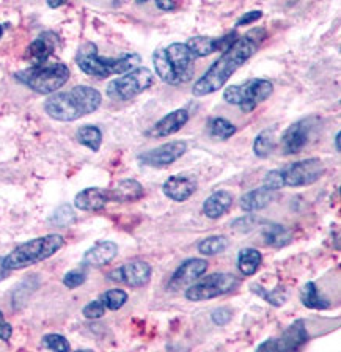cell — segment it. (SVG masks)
Listing matches in <instances>:
<instances>
[{
    "mask_svg": "<svg viewBox=\"0 0 341 352\" xmlns=\"http://www.w3.org/2000/svg\"><path fill=\"white\" fill-rule=\"evenodd\" d=\"M266 38L267 32L264 27H255L245 35L239 36L227 51H223L220 58L211 65V68L195 82L194 90H192L194 96H206L219 91L227 84L230 77L258 52Z\"/></svg>",
    "mask_w": 341,
    "mask_h": 352,
    "instance_id": "cell-1",
    "label": "cell"
},
{
    "mask_svg": "<svg viewBox=\"0 0 341 352\" xmlns=\"http://www.w3.org/2000/svg\"><path fill=\"white\" fill-rule=\"evenodd\" d=\"M102 102V96L96 88L77 85L68 91L55 93L44 102V110L52 120L76 121L85 115L96 112Z\"/></svg>",
    "mask_w": 341,
    "mask_h": 352,
    "instance_id": "cell-2",
    "label": "cell"
},
{
    "mask_svg": "<svg viewBox=\"0 0 341 352\" xmlns=\"http://www.w3.org/2000/svg\"><path fill=\"white\" fill-rule=\"evenodd\" d=\"M195 57L186 43H173L153 54L154 69L159 79L168 85L186 84L194 76Z\"/></svg>",
    "mask_w": 341,
    "mask_h": 352,
    "instance_id": "cell-3",
    "label": "cell"
},
{
    "mask_svg": "<svg viewBox=\"0 0 341 352\" xmlns=\"http://www.w3.org/2000/svg\"><path fill=\"white\" fill-rule=\"evenodd\" d=\"M139 54H124L117 58H106L98 54V47L95 43H84L76 54L77 66L84 71L85 74L106 79L109 76L124 74L134 69L140 63Z\"/></svg>",
    "mask_w": 341,
    "mask_h": 352,
    "instance_id": "cell-4",
    "label": "cell"
},
{
    "mask_svg": "<svg viewBox=\"0 0 341 352\" xmlns=\"http://www.w3.org/2000/svg\"><path fill=\"white\" fill-rule=\"evenodd\" d=\"M65 245L63 236L60 234H47L41 238H35L27 241L24 244L16 247V249L8 253L3 258V266L8 271H19L33 264H38L47 258L55 255Z\"/></svg>",
    "mask_w": 341,
    "mask_h": 352,
    "instance_id": "cell-5",
    "label": "cell"
},
{
    "mask_svg": "<svg viewBox=\"0 0 341 352\" xmlns=\"http://www.w3.org/2000/svg\"><path fill=\"white\" fill-rule=\"evenodd\" d=\"M71 71L62 62H44L32 65L30 68L16 73L14 77L21 84L40 95H52L68 82Z\"/></svg>",
    "mask_w": 341,
    "mask_h": 352,
    "instance_id": "cell-6",
    "label": "cell"
},
{
    "mask_svg": "<svg viewBox=\"0 0 341 352\" xmlns=\"http://www.w3.org/2000/svg\"><path fill=\"white\" fill-rule=\"evenodd\" d=\"M274 85L267 79H249L238 85L225 88L223 99L231 106H238L242 112H252L258 104L266 101L272 95Z\"/></svg>",
    "mask_w": 341,
    "mask_h": 352,
    "instance_id": "cell-7",
    "label": "cell"
},
{
    "mask_svg": "<svg viewBox=\"0 0 341 352\" xmlns=\"http://www.w3.org/2000/svg\"><path fill=\"white\" fill-rule=\"evenodd\" d=\"M241 280L234 274L230 272H216L208 275L205 278H198V282L192 283L186 289V299L190 302L211 300L216 297L233 293L239 288Z\"/></svg>",
    "mask_w": 341,
    "mask_h": 352,
    "instance_id": "cell-8",
    "label": "cell"
},
{
    "mask_svg": "<svg viewBox=\"0 0 341 352\" xmlns=\"http://www.w3.org/2000/svg\"><path fill=\"white\" fill-rule=\"evenodd\" d=\"M154 76L148 68H134L107 85V96L113 101H129L153 85Z\"/></svg>",
    "mask_w": 341,
    "mask_h": 352,
    "instance_id": "cell-9",
    "label": "cell"
},
{
    "mask_svg": "<svg viewBox=\"0 0 341 352\" xmlns=\"http://www.w3.org/2000/svg\"><path fill=\"white\" fill-rule=\"evenodd\" d=\"M283 184L288 187H304L318 183L324 175V164L321 159L310 157L297 161L280 170Z\"/></svg>",
    "mask_w": 341,
    "mask_h": 352,
    "instance_id": "cell-10",
    "label": "cell"
},
{
    "mask_svg": "<svg viewBox=\"0 0 341 352\" xmlns=\"http://www.w3.org/2000/svg\"><path fill=\"white\" fill-rule=\"evenodd\" d=\"M310 340L304 319H297L283 330L278 338H271L258 346V351H297Z\"/></svg>",
    "mask_w": 341,
    "mask_h": 352,
    "instance_id": "cell-11",
    "label": "cell"
},
{
    "mask_svg": "<svg viewBox=\"0 0 341 352\" xmlns=\"http://www.w3.org/2000/svg\"><path fill=\"white\" fill-rule=\"evenodd\" d=\"M107 277L112 282L126 285L129 288H142V286L150 283L151 266L143 260H132L113 269L112 272H109Z\"/></svg>",
    "mask_w": 341,
    "mask_h": 352,
    "instance_id": "cell-12",
    "label": "cell"
},
{
    "mask_svg": "<svg viewBox=\"0 0 341 352\" xmlns=\"http://www.w3.org/2000/svg\"><path fill=\"white\" fill-rule=\"evenodd\" d=\"M187 151V143L183 140H173L164 145L154 148V150L142 153L139 156V162L142 165L153 168H164L178 161Z\"/></svg>",
    "mask_w": 341,
    "mask_h": 352,
    "instance_id": "cell-13",
    "label": "cell"
},
{
    "mask_svg": "<svg viewBox=\"0 0 341 352\" xmlns=\"http://www.w3.org/2000/svg\"><path fill=\"white\" fill-rule=\"evenodd\" d=\"M315 118H304L296 121L285 131L282 137V151L286 156L300 153L310 142L313 132H315Z\"/></svg>",
    "mask_w": 341,
    "mask_h": 352,
    "instance_id": "cell-14",
    "label": "cell"
},
{
    "mask_svg": "<svg viewBox=\"0 0 341 352\" xmlns=\"http://www.w3.org/2000/svg\"><path fill=\"white\" fill-rule=\"evenodd\" d=\"M238 33L231 32L228 35H225L222 38H211V36H194L190 38L189 41L186 43V46L189 47V51L192 52L195 58L198 57H208L214 52L219 51H227V49L233 44L236 40H238Z\"/></svg>",
    "mask_w": 341,
    "mask_h": 352,
    "instance_id": "cell-15",
    "label": "cell"
},
{
    "mask_svg": "<svg viewBox=\"0 0 341 352\" xmlns=\"http://www.w3.org/2000/svg\"><path fill=\"white\" fill-rule=\"evenodd\" d=\"M208 271V261L201 260V258H189L173 272L172 278H170L168 288L173 291L184 288L187 285H192L201 277L203 274Z\"/></svg>",
    "mask_w": 341,
    "mask_h": 352,
    "instance_id": "cell-16",
    "label": "cell"
},
{
    "mask_svg": "<svg viewBox=\"0 0 341 352\" xmlns=\"http://www.w3.org/2000/svg\"><path fill=\"white\" fill-rule=\"evenodd\" d=\"M195 190H197L195 179L186 175L170 176L162 186L164 195L176 203L187 201L192 195L195 194Z\"/></svg>",
    "mask_w": 341,
    "mask_h": 352,
    "instance_id": "cell-17",
    "label": "cell"
},
{
    "mask_svg": "<svg viewBox=\"0 0 341 352\" xmlns=\"http://www.w3.org/2000/svg\"><path fill=\"white\" fill-rule=\"evenodd\" d=\"M189 121V112L186 109H178L165 115L162 120H159L156 124L153 126L148 135L154 137V139H161V137L173 135L176 132L181 131Z\"/></svg>",
    "mask_w": 341,
    "mask_h": 352,
    "instance_id": "cell-18",
    "label": "cell"
},
{
    "mask_svg": "<svg viewBox=\"0 0 341 352\" xmlns=\"http://www.w3.org/2000/svg\"><path fill=\"white\" fill-rule=\"evenodd\" d=\"M109 192L101 187H87L74 198V206L80 211L96 212L106 208L109 203Z\"/></svg>",
    "mask_w": 341,
    "mask_h": 352,
    "instance_id": "cell-19",
    "label": "cell"
},
{
    "mask_svg": "<svg viewBox=\"0 0 341 352\" xmlns=\"http://www.w3.org/2000/svg\"><path fill=\"white\" fill-rule=\"evenodd\" d=\"M55 46H57V35L52 32H46L38 36L35 41H32L30 46L27 47L25 57L32 65L44 63L54 54Z\"/></svg>",
    "mask_w": 341,
    "mask_h": 352,
    "instance_id": "cell-20",
    "label": "cell"
},
{
    "mask_svg": "<svg viewBox=\"0 0 341 352\" xmlns=\"http://www.w3.org/2000/svg\"><path fill=\"white\" fill-rule=\"evenodd\" d=\"M109 192V200L117 203H134L145 197V187L135 179H121Z\"/></svg>",
    "mask_w": 341,
    "mask_h": 352,
    "instance_id": "cell-21",
    "label": "cell"
},
{
    "mask_svg": "<svg viewBox=\"0 0 341 352\" xmlns=\"http://www.w3.org/2000/svg\"><path fill=\"white\" fill-rule=\"evenodd\" d=\"M118 245L112 241H101L90 247L84 255V264L90 267H102L117 256Z\"/></svg>",
    "mask_w": 341,
    "mask_h": 352,
    "instance_id": "cell-22",
    "label": "cell"
},
{
    "mask_svg": "<svg viewBox=\"0 0 341 352\" xmlns=\"http://www.w3.org/2000/svg\"><path fill=\"white\" fill-rule=\"evenodd\" d=\"M234 197L228 190H217L212 195H209L203 203V214L208 219L217 220L227 214L233 206Z\"/></svg>",
    "mask_w": 341,
    "mask_h": 352,
    "instance_id": "cell-23",
    "label": "cell"
},
{
    "mask_svg": "<svg viewBox=\"0 0 341 352\" xmlns=\"http://www.w3.org/2000/svg\"><path fill=\"white\" fill-rule=\"evenodd\" d=\"M274 200V190L267 189L266 186L258 187V189H253L247 192L245 195L241 197V208L242 211L245 212H256L261 211V209L267 208Z\"/></svg>",
    "mask_w": 341,
    "mask_h": 352,
    "instance_id": "cell-24",
    "label": "cell"
},
{
    "mask_svg": "<svg viewBox=\"0 0 341 352\" xmlns=\"http://www.w3.org/2000/svg\"><path fill=\"white\" fill-rule=\"evenodd\" d=\"M263 239L267 245L280 249V247L289 244L291 239H293V234H291V231L285 225L269 223L263 228Z\"/></svg>",
    "mask_w": 341,
    "mask_h": 352,
    "instance_id": "cell-25",
    "label": "cell"
},
{
    "mask_svg": "<svg viewBox=\"0 0 341 352\" xmlns=\"http://www.w3.org/2000/svg\"><path fill=\"white\" fill-rule=\"evenodd\" d=\"M263 263L261 253L256 249H252V247H245L238 253V267L239 272L245 277H252L258 272Z\"/></svg>",
    "mask_w": 341,
    "mask_h": 352,
    "instance_id": "cell-26",
    "label": "cell"
},
{
    "mask_svg": "<svg viewBox=\"0 0 341 352\" xmlns=\"http://www.w3.org/2000/svg\"><path fill=\"white\" fill-rule=\"evenodd\" d=\"M300 302L304 307L311 308V310H327V308H330V302L324 299L319 293L318 286L313 282L305 283L304 288L300 289Z\"/></svg>",
    "mask_w": 341,
    "mask_h": 352,
    "instance_id": "cell-27",
    "label": "cell"
},
{
    "mask_svg": "<svg viewBox=\"0 0 341 352\" xmlns=\"http://www.w3.org/2000/svg\"><path fill=\"white\" fill-rule=\"evenodd\" d=\"M76 137L80 145L90 148V150L95 153L99 151V148L102 145V132L98 126H93V124L82 126V128L77 129Z\"/></svg>",
    "mask_w": 341,
    "mask_h": 352,
    "instance_id": "cell-28",
    "label": "cell"
},
{
    "mask_svg": "<svg viewBox=\"0 0 341 352\" xmlns=\"http://www.w3.org/2000/svg\"><path fill=\"white\" fill-rule=\"evenodd\" d=\"M250 289L253 291V293L258 294L261 297V299H264L267 302V304H271L274 307H282L286 304V299H288V293H286L285 286H277L275 289H264L261 285L258 283H252L250 285Z\"/></svg>",
    "mask_w": 341,
    "mask_h": 352,
    "instance_id": "cell-29",
    "label": "cell"
},
{
    "mask_svg": "<svg viewBox=\"0 0 341 352\" xmlns=\"http://www.w3.org/2000/svg\"><path fill=\"white\" fill-rule=\"evenodd\" d=\"M275 150V134L274 131L271 129H266L263 131L261 134L256 135L255 142H253V151L258 157L261 159H266L271 156Z\"/></svg>",
    "mask_w": 341,
    "mask_h": 352,
    "instance_id": "cell-30",
    "label": "cell"
},
{
    "mask_svg": "<svg viewBox=\"0 0 341 352\" xmlns=\"http://www.w3.org/2000/svg\"><path fill=\"white\" fill-rule=\"evenodd\" d=\"M197 247H198V252H200L201 255L214 256V255H219V253L227 250L228 239L225 238V236H208V238L198 242Z\"/></svg>",
    "mask_w": 341,
    "mask_h": 352,
    "instance_id": "cell-31",
    "label": "cell"
},
{
    "mask_svg": "<svg viewBox=\"0 0 341 352\" xmlns=\"http://www.w3.org/2000/svg\"><path fill=\"white\" fill-rule=\"evenodd\" d=\"M209 132H211V135L216 137V139L227 140L236 134V126L227 118L219 117L214 118L211 123H209Z\"/></svg>",
    "mask_w": 341,
    "mask_h": 352,
    "instance_id": "cell-32",
    "label": "cell"
},
{
    "mask_svg": "<svg viewBox=\"0 0 341 352\" xmlns=\"http://www.w3.org/2000/svg\"><path fill=\"white\" fill-rule=\"evenodd\" d=\"M101 300H102L104 307L109 308V310L115 311V310H120V308L123 307L126 302H128V293H126L124 289H120V288L109 289L101 296Z\"/></svg>",
    "mask_w": 341,
    "mask_h": 352,
    "instance_id": "cell-33",
    "label": "cell"
},
{
    "mask_svg": "<svg viewBox=\"0 0 341 352\" xmlns=\"http://www.w3.org/2000/svg\"><path fill=\"white\" fill-rule=\"evenodd\" d=\"M41 346H43V348H46V349L58 351V352H66V351L71 349L68 340H66L63 335H58V333L44 335L43 340H41Z\"/></svg>",
    "mask_w": 341,
    "mask_h": 352,
    "instance_id": "cell-34",
    "label": "cell"
},
{
    "mask_svg": "<svg viewBox=\"0 0 341 352\" xmlns=\"http://www.w3.org/2000/svg\"><path fill=\"white\" fill-rule=\"evenodd\" d=\"M51 222L54 225H57V227H68V225L74 223L76 222L74 209L69 205H62L52 214Z\"/></svg>",
    "mask_w": 341,
    "mask_h": 352,
    "instance_id": "cell-35",
    "label": "cell"
},
{
    "mask_svg": "<svg viewBox=\"0 0 341 352\" xmlns=\"http://www.w3.org/2000/svg\"><path fill=\"white\" fill-rule=\"evenodd\" d=\"M85 280H87L85 272L80 271V269H74V271H69L65 274L63 285L68 289H74V288H79V286L84 285Z\"/></svg>",
    "mask_w": 341,
    "mask_h": 352,
    "instance_id": "cell-36",
    "label": "cell"
},
{
    "mask_svg": "<svg viewBox=\"0 0 341 352\" xmlns=\"http://www.w3.org/2000/svg\"><path fill=\"white\" fill-rule=\"evenodd\" d=\"M104 313H106V307H104L102 300H91L82 310V315L87 319H99L104 316Z\"/></svg>",
    "mask_w": 341,
    "mask_h": 352,
    "instance_id": "cell-37",
    "label": "cell"
},
{
    "mask_svg": "<svg viewBox=\"0 0 341 352\" xmlns=\"http://www.w3.org/2000/svg\"><path fill=\"white\" fill-rule=\"evenodd\" d=\"M211 318L216 326H227L231 318H233V311L228 307H220L211 313Z\"/></svg>",
    "mask_w": 341,
    "mask_h": 352,
    "instance_id": "cell-38",
    "label": "cell"
},
{
    "mask_svg": "<svg viewBox=\"0 0 341 352\" xmlns=\"http://www.w3.org/2000/svg\"><path fill=\"white\" fill-rule=\"evenodd\" d=\"M263 186H266L267 189H271V190H280L282 187H285L280 170H272V172H269L266 175V178H264Z\"/></svg>",
    "mask_w": 341,
    "mask_h": 352,
    "instance_id": "cell-39",
    "label": "cell"
},
{
    "mask_svg": "<svg viewBox=\"0 0 341 352\" xmlns=\"http://www.w3.org/2000/svg\"><path fill=\"white\" fill-rule=\"evenodd\" d=\"M261 18H263V11H260V10L249 11V13H245L244 16H241V18L238 19V22H236V27L250 25V24H253V22H256L258 19H261Z\"/></svg>",
    "mask_w": 341,
    "mask_h": 352,
    "instance_id": "cell-40",
    "label": "cell"
},
{
    "mask_svg": "<svg viewBox=\"0 0 341 352\" xmlns=\"http://www.w3.org/2000/svg\"><path fill=\"white\" fill-rule=\"evenodd\" d=\"M255 223H256V219L250 216V214H247L245 217H241L236 220V222L233 223V228L238 231H249L255 227Z\"/></svg>",
    "mask_w": 341,
    "mask_h": 352,
    "instance_id": "cell-41",
    "label": "cell"
},
{
    "mask_svg": "<svg viewBox=\"0 0 341 352\" xmlns=\"http://www.w3.org/2000/svg\"><path fill=\"white\" fill-rule=\"evenodd\" d=\"M11 335H13V327H11L10 322L5 321L3 313L0 310V340L8 341L11 338Z\"/></svg>",
    "mask_w": 341,
    "mask_h": 352,
    "instance_id": "cell-42",
    "label": "cell"
},
{
    "mask_svg": "<svg viewBox=\"0 0 341 352\" xmlns=\"http://www.w3.org/2000/svg\"><path fill=\"white\" fill-rule=\"evenodd\" d=\"M137 2L143 3V2H148V0H137ZM154 2H156L157 7L164 11H172L176 7L175 0H154Z\"/></svg>",
    "mask_w": 341,
    "mask_h": 352,
    "instance_id": "cell-43",
    "label": "cell"
},
{
    "mask_svg": "<svg viewBox=\"0 0 341 352\" xmlns=\"http://www.w3.org/2000/svg\"><path fill=\"white\" fill-rule=\"evenodd\" d=\"M8 272H10L8 269L3 266V258H0V282L8 277Z\"/></svg>",
    "mask_w": 341,
    "mask_h": 352,
    "instance_id": "cell-44",
    "label": "cell"
},
{
    "mask_svg": "<svg viewBox=\"0 0 341 352\" xmlns=\"http://www.w3.org/2000/svg\"><path fill=\"white\" fill-rule=\"evenodd\" d=\"M63 3H66V0H47V5L51 8H58V7H62Z\"/></svg>",
    "mask_w": 341,
    "mask_h": 352,
    "instance_id": "cell-45",
    "label": "cell"
},
{
    "mask_svg": "<svg viewBox=\"0 0 341 352\" xmlns=\"http://www.w3.org/2000/svg\"><path fill=\"white\" fill-rule=\"evenodd\" d=\"M335 148H337V151L340 153V132H337V135H335Z\"/></svg>",
    "mask_w": 341,
    "mask_h": 352,
    "instance_id": "cell-46",
    "label": "cell"
},
{
    "mask_svg": "<svg viewBox=\"0 0 341 352\" xmlns=\"http://www.w3.org/2000/svg\"><path fill=\"white\" fill-rule=\"evenodd\" d=\"M2 35H3V27L0 25V38H2Z\"/></svg>",
    "mask_w": 341,
    "mask_h": 352,
    "instance_id": "cell-47",
    "label": "cell"
}]
</instances>
